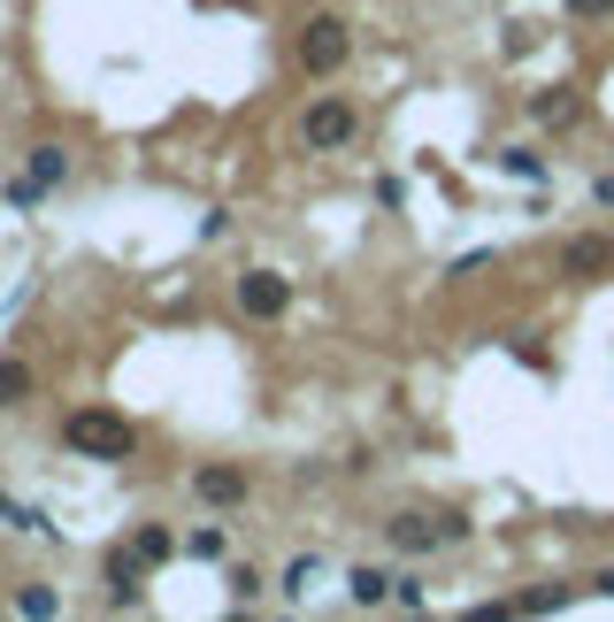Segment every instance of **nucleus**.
I'll return each instance as SVG.
<instances>
[{
    "label": "nucleus",
    "instance_id": "obj_1",
    "mask_svg": "<svg viewBox=\"0 0 614 622\" xmlns=\"http://www.w3.org/2000/svg\"><path fill=\"white\" fill-rule=\"evenodd\" d=\"M62 446L85 454V462H131V454H139V431H131L116 408H77V415L62 423Z\"/></svg>",
    "mask_w": 614,
    "mask_h": 622
},
{
    "label": "nucleus",
    "instance_id": "obj_2",
    "mask_svg": "<svg viewBox=\"0 0 614 622\" xmlns=\"http://www.w3.org/2000/svg\"><path fill=\"white\" fill-rule=\"evenodd\" d=\"M293 54H300L307 77H338V70L353 62V31H346V15H307Z\"/></svg>",
    "mask_w": 614,
    "mask_h": 622
},
{
    "label": "nucleus",
    "instance_id": "obj_3",
    "mask_svg": "<svg viewBox=\"0 0 614 622\" xmlns=\"http://www.w3.org/2000/svg\"><path fill=\"white\" fill-rule=\"evenodd\" d=\"M353 131H361V116H353V101H338V93H322V101H307L300 116V139L315 155H338V147H353Z\"/></svg>",
    "mask_w": 614,
    "mask_h": 622
},
{
    "label": "nucleus",
    "instance_id": "obj_4",
    "mask_svg": "<svg viewBox=\"0 0 614 622\" xmlns=\"http://www.w3.org/2000/svg\"><path fill=\"white\" fill-rule=\"evenodd\" d=\"M384 538H392V554H407V561H423V554H438V546H454V523L446 515H392L384 523Z\"/></svg>",
    "mask_w": 614,
    "mask_h": 622
},
{
    "label": "nucleus",
    "instance_id": "obj_5",
    "mask_svg": "<svg viewBox=\"0 0 614 622\" xmlns=\"http://www.w3.org/2000/svg\"><path fill=\"white\" fill-rule=\"evenodd\" d=\"M285 308H293V277H277V270H246V277H239V315L277 323Z\"/></svg>",
    "mask_w": 614,
    "mask_h": 622
},
{
    "label": "nucleus",
    "instance_id": "obj_6",
    "mask_svg": "<svg viewBox=\"0 0 614 622\" xmlns=\"http://www.w3.org/2000/svg\"><path fill=\"white\" fill-rule=\"evenodd\" d=\"M561 277H576V285H600V277H614V239H607V231L569 239V246H561Z\"/></svg>",
    "mask_w": 614,
    "mask_h": 622
},
{
    "label": "nucleus",
    "instance_id": "obj_7",
    "mask_svg": "<svg viewBox=\"0 0 614 622\" xmlns=\"http://www.w3.org/2000/svg\"><path fill=\"white\" fill-rule=\"evenodd\" d=\"M246 492H254V476L239 462H200L192 468V499H208V507H239Z\"/></svg>",
    "mask_w": 614,
    "mask_h": 622
},
{
    "label": "nucleus",
    "instance_id": "obj_8",
    "mask_svg": "<svg viewBox=\"0 0 614 622\" xmlns=\"http://www.w3.org/2000/svg\"><path fill=\"white\" fill-rule=\"evenodd\" d=\"M108 584H116V608H139V600H147V592H139V584H147V561L116 546V554H108Z\"/></svg>",
    "mask_w": 614,
    "mask_h": 622
},
{
    "label": "nucleus",
    "instance_id": "obj_9",
    "mask_svg": "<svg viewBox=\"0 0 614 622\" xmlns=\"http://www.w3.org/2000/svg\"><path fill=\"white\" fill-rule=\"evenodd\" d=\"M131 554H139L147 569H161V561L177 554V530H169V523H139V530H131Z\"/></svg>",
    "mask_w": 614,
    "mask_h": 622
},
{
    "label": "nucleus",
    "instance_id": "obj_10",
    "mask_svg": "<svg viewBox=\"0 0 614 622\" xmlns=\"http://www.w3.org/2000/svg\"><path fill=\"white\" fill-rule=\"evenodd\" d=\"M392 584H400V577H384V569H369V561H361L353 577H346V592H353V608H384V600H392Z\"/></svg>",
    "mask_w": 614,
    "mask_h": 622
},
{
    "label": "nucleus",
    "instance_id": "obj_11",
    "mask_svg": "<svg viewBox=\"0 0 614 622\" xmlns=\"http://www.w3.org/2000/svg\"><path fill=\"white\" fill-rule=\"evenodd\" d=\"M62 177H70V155H62L54 139H46V147H31V185H39V192H54Z\"/></svg>",
    "mask_w": 614,
    "mask_h": 622
},
{
    "label": "nucleus",
    "instance_id": "obj_12",
    "mask_svg": "<svg viewBox=\"0 0 614 622\" xmlns=\"http://www.w3.org/2000/svg\"><path fill=\"white\" fill-rule=\"evenodd\" d=\"M530 116L561 131V124H576V93H561V85H553V93H530Z\"/></svg>",
    "mask_w": 614,
    "mask_h": 622
},
{
    "label": "nucleus",
    "instance_id": "obj_13",
    "mask_svg": "<svg viewBox=\"0 0 614 622\" xmlns=\"http://www.w3.org/2000/svg\"><path fill=\"white\" fill-rule=\"evenodd\" d=\"M23 392H31V369L23 361H0V408H15Z\"/></svg>",
    "mask_w": 614,
    "mask_h": 622
},
{
    "label": "nucleus",
    "instance_id": "obj_14",
    "mask_svg": "<svg viewBox=\"0 0 614 622\" xmlns=\"http://www.w3.org/2000/svg\"><path fill=\"white\" fill-rule=\"evenodd\" d=\"M184 554H192V561H223V530H192Z\"/></svg>",
    "mask_w": 614,
    "mask_h": 622
},
{
    "label": "nucleus",
    "instance_id": "obj_15",
    "mask_svg": "<svg viewBox=\"0 0 614 622\" xmlns=\"http://www.w3.org/2000/svg\"><path fill=\"white\" fill-rule=\"evenodd\" d=\"M499 161H507V169H515V177H530V185H538V177H546V161L530 155V147H507V155H499Z\"/></svg>",
    "mask_w": 614,
    "mask_h": 622
},
{
    "label": "nucleus",
    "instance_id": "obj_16",
    "mask_svg": "<svg viewBox=\"0 0 614 622\" xmlns=\"http://www.w3.org/2000/svg\"><path fill=\"white\" fill-rule=\"evenodd\" d=\"M307 584H315V561H293V569H285V592H293V600H307Z\"/></svg>",
    "mask_w": 614,
    "mask_h": 622
},
{
    "label": "nucleus",
    "instance_id": "obj_17",
    "mask_svg": "<svg viewBox=\"0 0 614 622\" xmlns=\"http://www.w3.org/2000/svg\"><path fill=\"white\" fill-rule=\"evenodd\" d=\"M392 608H423V577H400L392 584Z\"/></svg>",
    "mask_w": 614,
    "mask_h": 622
},
{
    "label": "nucleus",
    "instance_id": "obj_18",
    "mask_svg": "<svg viewBox=\"0 0 614 622\" xmlns=\"http://www.w3.org/2000/svg\"><path fill=\"white\" fill-rule=\"evenodd\" d=\"M15 608H23V615H54V592H46V584H31V592H23Z\"/></svg>",
    "mask_w": 614,
    "mask_h": 622
},
{
    "label": "nucleus",
    "instance_id": "obj_19",
    "mask_svg": "<svg viewBox=\"0 0 614 622\" xmlns=\"http://www.w3.org/2000/svg\"><path fill=\"white\" fill-rule=\"evenodd\" d=\"M576 15H614V0H569Z\"/></svg>",
    "mask_w": 614,
    "mask_h": 622
},
{
    "label": "nucleus",
    "instance_id": "obj_20",
    "mask_svg": "<svg viewBox=\"0 0 614 622\" xmlns=\"http://www.w3.org/2000/svg\"><path fill=\"white\" fill-rule=\"evenodd\" d=\"M592 584H600V592H607V600H614V569H600V577H592Z\"/></svg>",
    "mask_w": 614,
    "mask_h": 622
},
{
    "label": "nucleus",
    "instance_id": "obj_21",
    "mask_svg": "<svg viewBox=\"0 0 614 622\" xmlns=\"http://www.w3.org/2000/svg\"><path fill=\"white\" fill-rule=\"evenodd\" d=\"M600 200H607V208H614V177H600Z\"/></svg>",
    "mask_w": 614,
    "mask_h": 622
},
{
    "label": "nucleus",
    "instance_id": "obj_22",
    "mask_svg": "<svg viewBox=\"0 0 614 622\" xmlns=\"http://www.w3.org/2000/svg\"><path fill=\"white\" fill-rule=\"evenodd\" d=\"M231 8H254V0H231Z\"/></svg>",
    "mask_w": 614,
    "mask_h": 622
}]
</instances>
